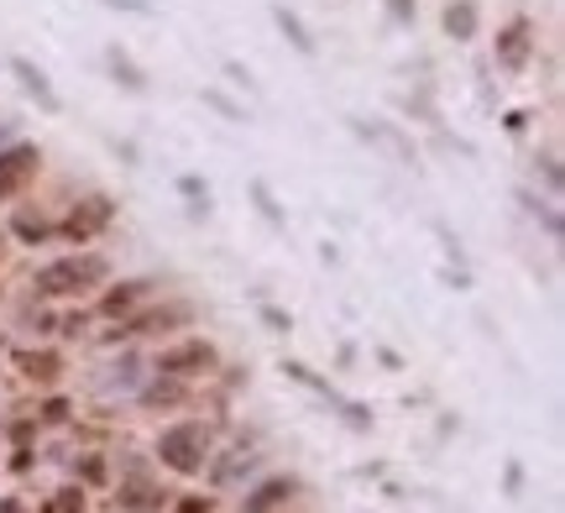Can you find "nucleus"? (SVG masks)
Listing matches in <instances>:
<instances>
[{
    "mask_svg": "<svg viewBox=\"0 0 565 513\" xmlns=\"http://www.w3.org/2000/svg\"><path fill=\"white\" fill-rule=\"evenodd\" d=\"M524 32H529L524 21H513V26H508V42H503V58H508V63L524 58Z\"/></svg>",
    "mask_w": 565,
    "mask_h": 513,
    "instance_id": "9b49d317",
    "label": "nucleus"
},
{
    "mask_svg": "<svg viewBox=\"0 0 565 513\" xmlns=\"http://www.w3.org/2000/svg\"><path fill=\"white\" fill-rule=\"evenodd\" d=\"M110 215H116V205L110 200H84V210H74L68 221H63V236H74V242H89L100 226H110Z\"/></svg>",
    "mask_w": 565,
    "mask_h": 513,
    "instance_id": "423d86ee",
    "label": "nucleus"
},
{
    "mask_svg": "<svg viewBox=\"0 0 565 513\" xmlns=\"http://www.w3.org/2000/svg\"><path fill=\"white\" fill-rule=\"evenodd\" d=\"M38 163H42V152L38 147H26V142L11 147V152H0V200H11V194L38 173Z\"/></svg>",
    "mask_w": 565,
    "mask_h": 513,
    "instance_id": "20e7f679",
    "label": "nucleus"
},
{
    "mask_svg": "<svg viewBox=\"0 0 565 513\" xmlns=\"http://www.w3.org/2000/svg\"><path fill=\"white\" fill-rule=\"evenodd\" d=\"M204 367H215V346L210 341H183V346L162 351V362H158V372H168V377H194Z\"/></svg>",
    "mask_w": 565,
    "mask_h": 513,
    "instance_id": "7ed1b4c3",
    "label": "nucleus"
},
{
    "mask_svg": "<svg viewBox=\"0 0 565 513\" xmlns=\"http://www.w3.org/2000/svg\"><path fill=\"white\" fill-rule=\"evenodd\" d=\"M445 21H450V32H461V38H466V32H471V21H477V11H471V6H461V11L450 6V17H445Z\"/></svg>",
    "mask_w": 565,
    "mask_h": 513,
    "instance_id": "4468645a",
    "label": "nucleus"
},
{
    "mask_svg": "<svg viewBox=\"0 0 565 513\" xmlns=\"http://www.w3.org/2000/svg\"><path fill=\"white\" fill-rule=\"evenodd\" d=\"M183 388L179 383H158V388H147V404H179Z\"/></svg>",
    "mask_w": 565,
    "mask_h": 513,
    "instance_id": "ddd939ff",
    "label": "nucleus"
},
{
    "mask_svg": "<svg viewBox=\"0 0 565 513\" xmlns=\"http://www.w3.org/2000/svg\"><path fill=\"white\" fill-rule=\"evenodd\" d=\"M17 74H21V84H26V89H32V95H38V100L47 105V110H58V95L47 89V79H42L38 68H32V63H26V58H17Z\"/></svg>",
    "mask_w": 565,
    "mask_h": 513,
    "instance_id": "1a4fd4ad",
    "label": "nucleus"
},
{
    "mask_svg": "<svg viewBox=\"0 0 565 513\" xmlns=\"http://www.w3.org/2000/svg\"><path fill=\"white\" fill-rule=\"evenodd\" d=\"M141 299H152V284H147V278H137V284H121V288H110V293L100 299V314H105V320H121V314H131V309H137Z\"/></svg>",
    "mask_w": 565,
    "mask_h": 513,
    "instance_id": "0eeeda50",
    "label": "nucleus"
},
{
    "mask_svg": "<svg viewBox=\"0 0 565 513\" xmlns=\"http://www.w3.org/2000/svg\"><path fill=\"white\" fill-rule=\"evenodd\" d=\"M288 493H294V477H273V482H263V488L252 493V503H246L242 513H273Z\"/></svg>",
    "mask_w": 565,
    "mask_h": 513,
    "instance_id": "6e6552de",
    "label": "nucleus"
},
{
    "mask_svg": "<svg viewBox=\"0 0 565 513\" xmlns=\"http://www.w3.org/2000/svg\"><path fill=\"white\" fill-rule=\"evenodd\" d=\"M0 513H21V509H17V503H11V498H6V503H0Z\"/></svg>",
    "mask_w": 565,
    "mask_h": 513,
    "instance_id": "f3484780",
    "label": "nucleus"
},
{
    "mask_svg": "<svg viewBox=\"0 0 565 513\" xmlns=\"http://www.w3.org/2000/svg\"><path fill=\"white\" fill-rule=\"evenodd\" d=\"M110 278V263L100 252H79V257H58L38 272V293L42 299H68V293H84V288H100Z\"/></svg>",
    "mask_w": 565,
    "mask_h": 513,
    "instance_id": "f257e3e1",
    "label": "nucleus"
},
{
    "mask_svg": "<svg viewBox=\"0 0 565 513\" xmlns=\"http://www.w3.org/2000/svg\"><path fill=\"white\" fill-rule=\"evenodd\" d=\"M158 451H162V461H168L173 472H200L204 451H210V430H204V419H183V425H173V430H162Z\"/></svg>",
    "mask_w": 565,
    "mask_h": 513,
    "instance_id": "f03ea898",
    "label": "nucleus"
},
{
    "mask_svg": "<svg viewBox=\"0 0 565 513\" xmlns=\"http://www.w3.org/2000/svg\"><path fill=\"white\" fill-rule=\"evenodd\" d=\"M63 414H68V404H63V398H53V404H47V409H42V419H53V425H58Z\"/></svg>",
    "mask_w": 565,
    "mask_h": 513,
    "instance_id": "2eb2a0df",
    "label": "nucleus"
},
{
    "mask_svg": "<svg viewBox=\"0 0 565 513\" xmlns=\"http://www.w3.org/2000/svg\"><path fill=\"white\" fill-rule=\"evenodd\" d=\"M17 367L26 372V377H53V372H58V356H47V351H21Z\"/></svg>",
    "mask_w": 565,
    "mask_h": 513,
    "instance_id": "9d476101",
    "label": "nucleus"
},
{
    "mask_svg": "<svg viewBox=\"0 0 565 513\" xmlns=\"http://www.w3.org/2000/svg\"><path fill=\"white\" fill-rule=\"evenodd\" d=\"M17 236H26V242H42V236H53V226H47L42 215H21V221H17Z\"/></svg>",
    "mask_w": 565,
    "mask_h": 513,
    "instance_id": "f8f14e48",
    "label": "nucleus"
},
{
    "mask_svg": "<svg viewBox=\"0 0 565 513\" xmlns=\"http://www.w3.org/2000/svg\"><path fill=\"white\" fill-rule=\"evenodd\" d=\"M179 513H204V503H200V498H194V503H183Z\"/></svg>",
    "mask_w": 565,
    "mask_h": 513,
    "instance_id": "dca6fc26",
    "label": "nucleus"
},
{
    "mask_svg": "<svg viewBox=\"0 0 565 513\" xmlns=\"http://www.w3.org/2000/svg\"><path fill=\"white\" fill-rule=\"evenodd\" d=\"M189 314H194L189 304H162V309H147V314H137V320H126L121 330H110V341H116V335H158V330L183 325Z\"/></svg>",
    "mask_w": 565,
    "mask_h": 513,
    "instance_id": "39448f33",
    "label": "nucleus"
}]
</instances>
